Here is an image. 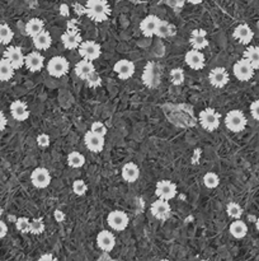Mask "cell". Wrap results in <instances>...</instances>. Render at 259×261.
<instances>
[{"instance_id":"obj_29","label":"cell","mask_w":259,"mask_h":261,"mask_svg":"<svg viewBox=\"0 0 259 261\" xmlns=\"http://www.w3.org/2000/svg\"><path fill=\"white\" fill-rule=\"evenodd\" d=\"M14 68L7 59H0V80L1 82H8L13 78Z\"/></svg>"},{"instance_id":"obj_25","label":"cell","mask_w":259,"mask_h":261,"mask_svg":"<svg viewBox=\"0 0 259 261\" xmlns=\"http://www.w3.org/2000/svg\"><path fill=\"white\" fill-rule=\"evenodd\" d=\"M33 38V45L37 50H47L51 43H52V37L50 35V32L43 30L42 32H39L38 35H36Z\"/></svg>"},{"instance_id":"obj_8","label":"cell","mask_w":259,"mask_h":261,"mask_svg":"<svg viewBox=\"0 0 259 261\" xmlns=\"http://www.w3.org/2000/svg\"><path fill=\"white\" fill-rule=\"evenodd\" d=\"M107 222L112 229L122 232L127 228L130 219H128V215L122 210H112L107 217Z\"/></svg>"},{"instance_id":"obj_19","label":"cell","mask_w":259,"mask_h":261,"mask_svg":"<svg viewBox=\"0 0 259 261\" xmlns=\"http://www.w3.org/2000/svg\"><path fill=\"white\" fill-rule=\"evenodd\" d=\"M97 243L103 252H109L115 248L116 237L111 231H101L97 236Z\"/></svg>"},{"instance_id":"obj_23","label":"cell","mask_w":259,"mask_h":261,"mask_svg":"<svg viewBox=\"0 0 259 261\" xmlns=\"http://www.w3.org/2000/svg\"><path fill=\"white\" fill-rule=\"evenodd\" d=\"M159 22H160V19L156 16L145 17L144 19L141 20V23H140V30H141L142 35L146 37L154 36Z\"/></svg>"},{"instance_id":"obj_33","label":"cell","mask_w":259,"mask_h":261,"mask_svg":"<svg viewBox=\"0 0 259 261\" xmlns=\"http://www.w3.org/2000/svg\"><path fill=\"white\" fill-rule=\"evenodd\" d=\"M14 37L13 30L8 24H0V43L8 45L12 42Z\"/></svg>"},{"instance_id":"obj_47","label":"cell","mask_w":259,"mask_h":261,"mask_svg":"<svg viewBox=\"0 0 259 261\" xmlns=\"http://www.w3.org/2000/svg\"><path fill=\"white\" fill-rule=\"evenodd\" d=\"M39 260H53V256L51 254H45L39 258Z\"/></svg>"},{"instance_id":"obj_30","label":"cell","mask_w":259,"mask_h":261,"mask_svg":"<svg viewBox=\"0 0 259 261\" xmlns=\"http://www.w3.org/2000/svg\"><path fill=\"white\" fill-rule=\"evenodd\" d=\"M243 56L245 57L254 69H259V47L258 46H252L244 51Z\"/></svg>"},{"instance_id":"obj_43","label":"cell","mask_w":259,"mask_h":261,"mask_svg":"<svg viewBox=\"0 0 259 261\" xmlns=\"http://www.w3.org/2000/svg\"><path fill=\"white\" fill-rule=\"evenodd\" d=\"M37 144L42 148H46L50 146V136L47 134H41L37 136Z\"/></svg>"},{"instance_id":"obj_39","label":"cell","mask_w":259,"mask_h":261,"mask_svg":"<svg viewBox=\"0 0 259 261\" xmlns=\"http://www.w3.org/2000/svg\"><path fill=\"white\" fill-rule=\"evenodd\" d=\"M16 227L17 229L19 232H22V233H30L31 221L28 218H24V217L18 218L16 222Z\"/></svg>"},{"instance_id":"obj_9","label":"cell","mask_w":259,"mask_h":261,"mask_svg":"<svg viewBox=\"0 0 259 261\" xmlns=\"http://www.w3.org/2000/svg\"><path fill=\"white\" fill-rule=\"evenodd\" d=\"M79 54L83 59L86 60H97L101 54H102V50H101V46L95 41H84L79 45Z\"/></svg>"},{"instance_id":"obj_46","label":"cell","mask_w":259,"mask_h":261,"mask_svg":"<svg viewBox=\"0 0 259 261\" xmlns=\"http://www.w3.org/2000/svg\"><path fill=\"white\" fill-rule=\"evenodd\" d=\"M53 217H55V219L57 222H64V219H65V214H64L61 210H55V213H53Z\"/></svg>"},{"instance_id":"obj_7","label":"cell","mask_w":259,"mask_h":261,"mask_svg":"<svg viewBox=\"0 0 259 261\" xmlns=\"http://www.w3.org/2000/svg\"><path fill=\"white\" fill-rule=\"evenodd\" d=\"M150 212L153 214V217L159 221H167L172 214L171 204H169V200H165V199H157L155 200L150 206Z\"/></svg>"},{"instance_id":"obj_1","label":"cell","mask_w":259,"mask_h":261,"mask_svg":"<svg viewBox=\"0 0 259 261\" xmlns=\"http://www.w3.org/2000/svg\"><path fill=\"white\" fill-rule=\"evenodd\" d=\"M75 10L78 13H86L94 22H104L111 14V8L107 0H88L86 7L76 4Z\"/></svg>"},{"instance_id":"obj_3","label":"cell","mask_w":259,"mask_h":261,"mask_svg":"<svg viewBox=\"0 0 259 261\" xmlns=\"http://www.w3.org/2000/svg\"><path fill=\"white\" fill-rule=\"evenodd\" d=\"M221 116L215 109H205L200 112L201 126L207 131H215L220 126Z\"/></svg>"},{"instance_id":"obj_21","label":"cell","mask_w":259,"mask_h":261,"mask_svg":"<svg viewBox=\"0 0 259 261\" xmlns=\"http://www.w3.org/2000/svg\"><path fill=\"white\" fill-rule=\"evenodd\" d=\"M43 63H45V57L41 55L37 51H33V53H30L24 57V65L27 66V69L30 72H39V70L43 68Z\"/></svg>"},{"instance_id":"obj_24","label":"cell","mask_w":259,"mask_h":261,"mask_svg":"<svg viewBox=\"0 0 259 261\" xmlns=\"http://www.w3.org/2000/svg\"><path fill=\"white\" fill-rule=\"evenodd\" d=\"M122 179L125 180L126 182H130V184H134L138 180L140 177V169H138V165L136 163H126L123 167H122Z\"/></svg>"},{"instance_id":"obj_35","label":"cell","mask_w":259,"mask_h":261,"mask_svg":"<svg viewBox=\"0 0 259 261\" xmlns=\"http://www.w3.org/2000/svg\"><path fill=\"white\" fill-rule=\"evenodd\" d=\"M204 184L206 187L215 188L220 185V177L215 172H207L204 177Z\"/></svg>"},{"instance_id":"obj_32","label":"cell","mask_w":259,"mask_h":261,"mask_svg":"<svg viewBox=\"0 0 259 261\" xmlns=\"http://www.w3.org/2000/svg\"><path fill=\"white\" fill-rule=\"evenodd\" d=\"M86 163V157L79 152H71L68 155V165L72 168H80Z\"/></svg>"},{"instance_id":"obj_45","label":"cell","mask_w":259,"mask_h":261,"mask_svg":"<svg viewBox=\"0 0 259 261\" xmlns=\"http://www.w3.org/2000/svg\"><path fill=\"white\" fill-rule=\"evenodd\" d=\"M7 233H8L7 224H5L3 221H0V240L5 237V236H7Z\"/></svg>"},{"instance_id":"obj_38","label":"cell","mask_w":259,"mask_h":261,"mask_svg":"<svg viewBox=\"0 0 259 261\" xmlns=\"http://www.w3.org/2000/svg\"><path fill=\"white\" fill-rule=\"evenodd\" d=\"M45 231V223L42 219H32L31 221V229L30 233L32 235H41Z\"/></svg>"},{"instance_id":"obj_4","label":"cell","mask_w":259,"mask_h":261,"mask_svg":"<svg viewBox=\"0 0 259 261\" xmlns=\"http://www.w3.org/2000/svg\"><path fill=\"white\" fill-rule=\"evenodd\" d=\"M161 70L159 65L155 63H149L145 66L144 74H142V82L149 88H156L160 84Z\"/></svg>"},{"instance_id":"obj_6","label":"cell","mask_w":259,"mask_h":261,"mask_svg":"<svg viewBox=\"0 0 259 261\" xmlns=\"http://www.w3.org/2000/svg\"><path fill=\"white\" fill-rule=\"evenodd\" d=\"M254 70L256 69L253 68L252 64L245 57L236 61L233 68L234 75L236 76V79L242 80V82H248V80L252 79L253 75H254Z\"/></svg>"},{"instance_id":"obj_14","label":"cell","mask_w":259,"mask_h":261,"mask_svg":"<svg viewBox=\"0 0 259 261\" xmlns=\"http://www.w3.org/2000/svg\"><path fill=\"white\" fill-rule=\"evenodd\" d=\"M184 60H186V64L190 66V69H193V70L204 69L205 64H206V60H205L204 54L201 53V50H196V49L190 50V51L186 54Z\"/></svg>"},{"instance_id":"obj_2","label":"cell","mask_w":259,"mask_h":261,"mask_svg":"<svg viewBox=\"0 0 259 261\" xmlns=\"http://www.w3.org/2000/svg\"><path fill=\"white\" fill-rule=\"evenodd\" d=\"M246 124H248V120H246L243 111H240V110H231L225 117V125L230 131L233 132L243 131Z\"/></svg>"},{"instance_id":"obj_51","label":"cell","mask_w":259,"mask_h":261,"mask_svg":"<svg viewBox=\"0 0 259 261\" xmlns=\"http://www.w3.org/2000/svg\"><path fill=\"white\" fill-rule=\"evenodd\" d=\"M1 215H3V208L0 206V218H1Z\"/></svg>"},{"instance_id":"obj_20","label":"cell","mask_w":259,"mask_h":261,"mask_svg":"<svg viewBox=\"0 0 259 261\" xmlns=\"http://www.w3.org/2000/svg\"><path fill=\"white\" fill-rule=\"evenodd\" d=\"M233 36L242 45H248V43L252 42L253 37H254V32H253L252 28L248 24H239L234 30Z\"/></svg>"},{"instance_id":"obj_37","label":"cell","mask_w":259,"mask_h":261,"mask_svg":"<svg viewBox=\"0 0 259 261\" xmlns=\"http://www.w3.org/2000/svg\"><path fill=\"white\" fill-rule=\"evenodd\" d=\"M84 80H86V82L88 83V86L92 87V88H97V87L102 84V78L97 73V70H94V72H92L89 75H86V78Z\"/></svg>"},{"instance_id":"obj_28","label":"cell","mask_w":259,"mask_h":261,"mask_svg":"<svg viewBox=\"0 0 259 261\" xmlns=\"http://www.w3.org/2000/svg\"><path fill=\"white\" fill-rule=\"evenodd\" d=\"M43 30H45V24L39 18H32L26 24V33L31 37H35Z\"/></svg>"},{"instance_id":"obj_5","label":"cell","mask_w":259,"mask_h":261,"mask_svg":"<svg viewBox=\"0 0 259 261\" xmlns=\"http://www.w3.org/2000/svg\"><path fill=\"white\" fill-rule=\"evenodd\" d=\"M47 72L50 75L55 76V78L64 76L69 72V61L63 56L51 57L47 64Z\"/></svg>"},{"instance_id":"obj_12","label":"cell","mask_w":259,"mask_h":261,"mask_svg":"<svg viewBox=\"0 0 259 261\" xmlns=\"http://www.w3.org/2000/svg\"><path fill=\"white\" fill-rule=\"evenodd\" d=\"M229 73L225 68H221V66H217V68H213L212 70L208 74V80H210L211 86H213L215 88H223L229 83Z\"/></svg>"},{"instance_id":"obj_40","label":"cell","mask_w":259,"mask_h":261,"mask_svg":"<svg viewBox=\"0 0 259 261\" xmlns=\"http://www.w3.org/2000/svg\"><path fill=\"white\" fill-rule=\"evenodd\" d=\"M88 190V186L83 180H75L72 184V191L75 192L78 196H83Z\"/></svg>"},{"instance_id":"obj_16","label":"cell","mask_w":259,"mask_h":261,"mask_svg":"<svg viewBox=\"0 0 259 261\" xmlns=\"http://www.w3.org/2000/svg\"><path fill=\"white\" fill-rule=\"evenodd\" d=\"M84 143H86V147L90 152L99 153L102 152L103 148H104V136L95 134L90 130L84 136Z\"/></svg>"},{"instance_id":"obj_41","label":"cell","mask_w":259,"mask_h":261,"mask_svg":"<svg viewBox=\"0 0 259 261\" xmlns=\"http://www.w3.org/2000/svg\"><path fill=\"white\" fill-rule=\"evenodd\" d=\"M92 130L93 132H95V134H99V135L104 136L105 134H107V128H105V125L103 123H101V121H95V123L92 124Z\"/></svg>"},{"instance_id":"obj_15","label":"cell","mask_w":259,"mask_h":261,"mask_svg":"<svg viewBox=\"0 0 259 261\" xmlns=\"http://www.w3.org/2000/svg\"><path fill=\"white\" fill-rule=\"evenodd\" d=\"M61 41L66 49L74 50L82 43V36H80V32L76 30V27L70 26V28H68V31L61 36Z\"/></svg>"},{"instance_id":"obj_10","label":"cell","mask_w":259,"mask_h":261,"mask_svg":"<svg viewBox=\"0 0 259 261\" xmlns=\"http://www.w3.org/2000/svg\"><path fill=\"white\" fill-rule=\"evenodd\" d=\"M155 195L160 199L171 200L177 195V185L169 180H161L156 184L155 187Z\"/></svg>"},{"instance_id":"obj_27","label":"cell","mask_w":259,"mask_h":261,"mask_svg":"<svg viewBox=\"0 0 259 261\" xmlns=\"http://www.w3.org/2000/svg\"><path fill=\"white\" fill-rule=\"evenodd\" d=\"M246 233H248V227H246L245 223H244L243 221H240V219L234 221L233 223H231V225H230V235L233 236L234 238H238V240L244 238L246 236Z\"/></svg>"},{"instance_id":"obj_36","label":"cell","mask_w":259,"mask_h":261,"mask_svg":"<svg viewBox=\"0 0 259 261\" xmlns=\"http://www.w3.org/2000/svg\"><path fill=\"white\" fill-rule=\"evenodd\" d=\"M171 82L174 86H182L184 83V72L181 68H174L171 70Z\"/></svg>"},{"instance_id":"obj_22","label":"cell","mask_w":259,"mask_h":261,"mask_svg":"<svg viewBox=\"0 0 259 261\" xmlns=\"http://www.w3.org/2000/svg\"><path fill=\"white\" fill-rule=\"evenodd\" d=\"M190 42L192 47L196 50H204L208 46V40H207V32L205 30L197 28L192 31L190 37Z\"/></svg>"},{"instance_id":"obj_17","label":"cell","mask_w":259,"mask_h":261,"mask_svg":"<svg viewBox=\"0 0 259 261\" xmlns=\"http://www.w3.org/2000/svg\"><path fill=\"white\" fill-rule=\"evenodd\" d=\"M113 70H115V73L120 76V79H130L135 74V64L127 59H122L115 64Z\"/></svg>"},{"instance_id":"obj_48","label":"cell","mask_w":259,"mask_h":261,"mask_svg":"<svg viewBox=\"0 0 259 261\" xmlns=\"http://www.w3.org/2000/svg\"><path fill=\"white\" fill-rule=\"evenodd\" d=\"M188 3H190V4H194V5H197V4H201L202 3V1H204V0H187Z\"/></svg>"},{"instance_id":"obj_42","label":"cell","mask_w":259,"mask_h":261,"mask_svg":"<svg viewBox=\"0 0 259 261\" xmlns=\"http://www.w3.org/2000/svg\"><path fill=\"white\" fill-rule=\"evenodd\" d=\"M250 113H252L253 119L259 121V99L252 102V105H250Z\"/></svg>"},{"instance_id":"obj_49","label":"cell","mask_w":259,"mask_h":261,"mask_svg":"<svg viewBox=\"0 0 259 261\" xmlns=\"http://www.w3.org/2000/svg\"><path fill=\"white\" fill-rule=\"evenodd\" d=\"M187 0H175V3H177L178 7H183V4L186 3Z\"/></svg>"},{"instance_id":"obj_34","label":"cell","mask_w":259,"mask_h":261,"mask_svg":"<svg viewBox=\"0 0 259 261\" xmlns=\"http://www.w3.org/2000/svg\"><path fill=\"white\" fill-rule=\"evenodd\" d=\"M226 212H227V215H229L230 218L240 219L242 218V215H243V208H242V206H240L238 203L231 202L227 204Z\"/></svg>"},{"instance_id":"obj_13","label":"cell","mask_w":259,"mask_h":261,"mask_svg":"<svg viewBox=\"0 0 259 261\" xmlns=\"http://www.w3.org/2000/svg\"><path fill=\"white\" fill-rule=\"evenodd\" d=\"M31 181L35 187L46 188L51 184V175L46 168L38 167V168L33 169L32 175H31Z\"/></svg>"},{"instance_id":"obj_26","label":"cell","mask_w":259,"mask_h":261,"mask_svg":"<svg viewBox=\"0 0 259 261\" xmlns=\"http://www.w3.org/2000/svg\"><path fill=\"white\" fill-rule=\"evenodd\" d=\"M94 64H93V61H90V60L83 59L75 65V74L79 78H82V79H86V75H89V74L94 72Z\"/></svg>"},{"instance_id":"obj_18","label":"cell","mask_w":259,"mask_h":261,"mask_svg":"<svg viewBox=\"0 0 259 261\" xmlns=\"http://www.w3.org/2000/svg\"><path fill=\"white\" fill-rule=\"evenodd\" d=\"M10 113L13 116V119L17 121H26L28 117H30V110L27 103L20 101V99H17L14 102H12L10 105Z\"/></svg>"},{"instance_id":"obj_31","label":"cell","mask_w":259,"mask_h":261,"mask_svg":"<svg viewBox=\"0 0 259 261\" xmlns=\"http://www.w3.org/2000/svg\"><path fill=\"white\" fill-rule=\"evenodd\" d=\"M174 33V26L169 24L167 20H160L155 31V36L160 37V38H167L171 37Z\"/></svg>"},{"instance_id":"obj_11","label":"cell","mask_w":259,"mask_h":261,"mask_svg":"<svg viewBox=\"0 0 259 261\" xmlns=\"http://www.w3.org/2000/svg\"><path fill=\"white\" fill-rule=\"evenodd\" d=\"M4 59H7L14 69H19L24 65V55L22 49L18 46H10L4 51Z\"/></svg>"},{"instance_id":"obj_50","label":"cell","mask_w":259,"mask_h":261,"mask_svg":"<svg viewBox=\"0 0 259 261\" xmlns=\"http://www.w3.org/2000/svg\"><path fill=\"white\" fill-rule=\"evenodd\" d=\"M256 227H257V229L259 231V218L257 219V222H256Z\"/></svg>"},{"instance_id":"obj_44","label":"cell","mask_w":259,"mask_h":261,"mask_svg":"<svg viewBox=\"0 0 259 261\" xmlns=\"http://www.w3.org/2000/svg\"><path fill=\"white\" fill-rule=\"evenodd\" d=\"M7 124H8V119L5 117L3 111H0V131H3V130L7 128Z\"/></svg>"}]
</instances>
